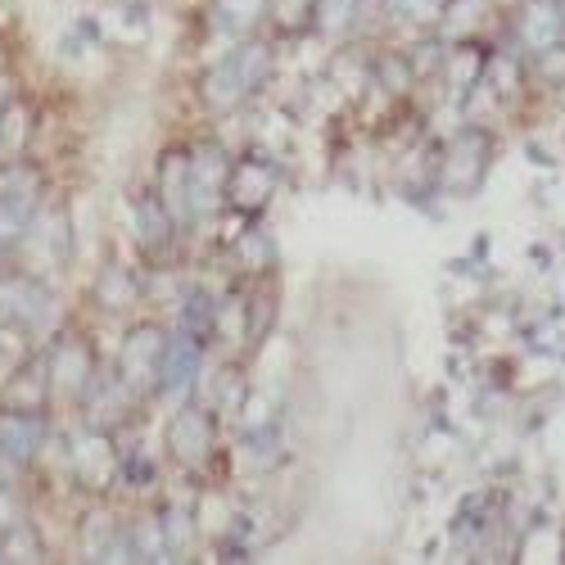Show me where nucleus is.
Instances as JSON below:
<instances>
[{"label":"nucleus","instance_id":"obj_1","mask_svg":"<svg viewBox=\"0 0 565 565\" xmlns=\"http://www.w3.org/2000/svg\"><path fill=\"white\" fill-rule=\"evenodd\" d=\"M267 68H271L267 45H235V51H231L222 64H213V73H209V82H204L209 105H217V109L241 105L245 96H254V90L263 86Z\"/></svg>","mask_w":565,"mask_h":565},{"label":"nucleus","instance_id":"obj_2","mask_svg":"<svg viewBox=\"0 0 565 565\" xmlns=\"http://www.w3.org/2000/svg\"><path fill=\"white\" fill-rule=\"evenodd\" d=\"M55 317V295L32 276H10L0 280V326H23V331H41Z\"/></svg>","mask_w":565,"mask_h":565},{"label":"nucleus","instance_id":"obj_3","mask_svg":"<svg viewBox=\"0 0 565 565\" xmlns=\"http://www.w3.org/2000/svg\"><path fill=\"white\" fill-rule=\"evenodd\" d=\"M163 349H168V335L154 331V326H140V331L127 335L122 344V390L136 398V394H150L159 390V366H163Z\"/></svg>","mask_w":565,"mask_h":565},{"label":"nucleus","instance_id":"obj_4","mask_svg":"<svg viewBox=\"0 0 565 565\" xmlns=\"http://www.w3.org/2000/svg\"><path fill=\"white\" fill-rule=\"evenodd\" d=\"M195 375H200V340L191 331H181L168 340L163 349V366H159V394L181 403L185 394H191L195 385Z\"/></svg>","mask_w":565,"mask_h":565},{"label":"nucleus","instance_id":"obj_5","mask_svg":"<svg viewBox=\"0 0 565 565\" xmlns=\"http://www.w3.org/2000/svg\"><path fill=\"white\" fill-rule=\"evenodd\" d=\"M168 444H172V452L185 466L209 461V452H213V420L204 412H195V407H181L172 416V426H168Z\"/></svg>","mask_w":565,"mask_h":565},{"label":"nucleus","instance_id":"obj_6","mask_svg":"<svg viewBox=\"0 0 565 565\" xmlns=\"http://www.w3.org/2000/svg\"><path fill=\"white\" fill-rule=\"evenodd\" d=\"M222 185H226V159L217 146H209L191 159V213H209L222 195Z\"/></svg>","mask_w":565,"mask_h":565},{"label":"nucleus","instance_id":"obj_7","mask_svg":"<svg viewBox=\"0 0 565 565\" xmlns=\"http://www.w3.org/2000/svg\"><path fill=\"white\" fill-rule=\"evenodd\" d=\"M561 32H565V23H561L556 0H530L525 14H521V41L530 45V51H534V55L556 51Z\"/></svg>","mask_w":565,"mask_h":565},{"label":"nucleus","instance_id":"obj_8","mask_svg":"<svg viewBox=\"0 0 565 565\" xmlns=\"http://www.w3.org/2000/svg\"><path fill=\"white\" fill-rule=\"evenodd\" d=\"M41 448V420L32 412H6L0 416V452L10 461H28Z\"/></svg>","mask_w":565,"mask_h":565},{"label":"nucleus","instance_id":"obj_9","mask_svg":"<svg viewBox=\"0 0 565 565\" xmlns=\"http://www.w3.org/2000/svg\"><path fill=\"white\" fill-rule=\"evenodd\" d=\"M271 191H276V172L267 163H258V159L241 163V168H235V177H231V200L241 209H263Z\"/></svg>","mask_w":565,"mask_h":565},{"label":"nucleus","instance_id":"obj_10","mask_svg":"<svg viewBox=\"0 0 565 565\" xmlns=\"http://www.w3.org/2000/svg\"><path fill=\"white\" fill-rule=\"evenodd\" d=\"M163 209L172 213V222L195 217L191 213V159H181V154H168L163 163Z\"/></svg>","mask_w":565,"mask_h":565},{"label":"nucleus","instance_id":"obj_11","mask_svg":"<svg viewBox=\"0 0 565 565\" xmlns=\"http://www.w3.org/2000/svg\"><path fill=\"white\" fill-rule=\"evenodd\" d=\"M51 385H55L60 394H82V390L90 385V358H86L82 344H64V349L55 353V362H51Z\"/></svg>","mask_w":565,"mask_h":565},{"label":"nucleus","instance_id":"obj_12","mask_svg":"<svg viewBox=\"0 0 565 565\" xmlns=\"http://www.w3.org/2000/svg\"><path fill=\"white\" fill-rule=\"evenodd\" d=\"M267 10V0H217V28L226 36H245Z\"/></svg>","mask_w":565,"mask_h":565},{"label":"nucleus","instance_id":"obj_13","mask_svg":"<svg viewBox=\"0 0 565 565\" xmlns=\"http://www.w3.org/2000/svg\"><path fill=\"white\" fill-rule=\"evenodd\" d=\"M73 461H77V470L90 480V484H105L109 476H114V457H109V444L105 439H82L77 448H73Z\"/></svg>","mask_w":565,"mask_h":565},{"label":"nucleus","instance_id":"obj_14","mask_svg":"<svg viewBox=\"0 0 565 565\" xmlns=\"http://www.w3.org/2000/svg\"><path fill=\"white\" fill-rule=\"evenodd\" d=\"M36 556H41V539L32 525L14 521L0 530V561H36Z\"/></svg>","mask_w":565,"mask_h":565},{"label":"nucleus","instance_id":"obj_15","mask_svg":"<svg viewBox=\"0 0 565 565\" xmlns=\"http://www.w3.org/2000/svg\"><path fill=\"white\" fill-rule=\"evenodd\" d=\"M140 241L150 249H163V241H172V213L163 204H140Z\"/></svg>","mask_w":565,"mask_h":565},{"label":"nucleus","instance_id":"obj_16","mask_svg":"<svg viewBox=\"0 0 565 565\" xmlns=\"http://www.w3.org/2000/svg\"><path fill=\"white\" fill-rule=\"evenodd\" d=\"M96 295L109 303V308H122V303H131V276L127 271H105L100 280H96Z\"/></svg>","mask_w":565,"mask_h":565},{"label":"nucleus","instance_id":"obj_17","mask_svg":"<svg viewBox=\"0 0 565 565\" xmlns=\"http://www.w3.org/2000/svg\"><path fill=\"white\" fill-rule=\"evenodd\" d=\"M28 136V109H0V150H19Z\"/></svg>","mask_w":565,"mask_h":565},{"label":"nucleus","instance_id":"obj_18","mask_svg":"<svg viewBox=\"0 0 565 565\" xmlns=\"http://www.w3.org/2000/svg\"><path fill=\"white\" fill-rule=\"evenodd\" d=\"M353 6H358V0H317V23L326 32H340L353 19Z\"/></svg>","mask_w":565,"mask_h":565},{"label":"nucleus","instance_id":"obj_19","mask_svg":"<svg viewBox=\"0 0 565 565\" xmlns=\"http://www.w3.org/2000/svg\"><path fill=\"white\" fill-rule=\"evenodd\" d=\"M209 326H213V303H209V295H191V308H185V331L200 340Z\"/></svg>","mask_w":565,"mask_h":565},{"label":"nucleus","instance_id":"obj_20","mask_svg":"<svg viewBox=\"0 0 565 565\" xmlns=\"http://www.w3.org/2000/svg\"><path fill=\"white\" fill-rule=\"evenodd\" d=\"M390 6H394V14H403V19H439L444 0H390Z\"/></svg>","mask_w":565,"mask_h":565},{"label":"nucleus","instance_id":"obj_21","mask_svg":"<svg viewBox=\"0 0 565 565\" xmlns=\"http://www.w3.org/2000/svg\"><path fill=\"white\" fill-rule=\"evenodd\" d=\"M163 539H168V552H181V547H185V539H191V525H185L181 511L163 515Z\"/></svg>","mask_w":565,"mask_h":565},{"label":"nucleus","instance_id":"obj_22","mask_svg":"<svg viewBox=\"0 0 565 565\" xmlns=\"http://www.w3.org/2000/svg\"><path fill=\"white\" fill-rule=\"evenodd\" d=\"M45 231H51V235H45L51 254L64 258V254H68V222H64V217H51V222H45Z\"/></svg>","mask_w":565,"mask_h":565},{"label":"nucleus","instance_id":"obj_23","mask_svg":"<svg viewBox=\"0 0 565 565\" xmlns=\"http://www.w3.org/2000/svg\"><path fill=\"white\" fill-rule=\"evenodd\" d=\"M19 521V507H14V493L10 489H0V530L14 525Z\"/></svg>","mask_w":565,"mask_h":565}]
</instances>
